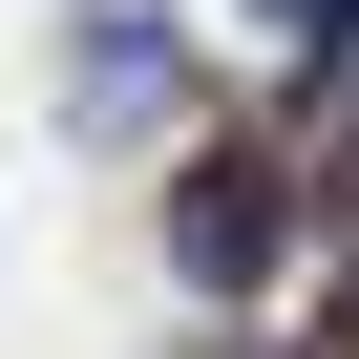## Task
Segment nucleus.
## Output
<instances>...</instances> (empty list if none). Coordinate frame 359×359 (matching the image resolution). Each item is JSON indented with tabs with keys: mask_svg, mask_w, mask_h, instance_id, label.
Masks as SVG:
<instances>
[{
	"mask_svg": "<svg viewBox=\"0 0 359 359\" xmlns=\"http://www.w3.org/2000/svg\"><path fill=\"white\" fill-rule=\"evenodd\" d=\"M296 233H317L296 148H191V169H169V275H191V296H275Z\"/></svg>",
	"mask_w": 359,
	"mask_h": 359,
	"instance_id": "obj_1",
	"label": "nucleus"
}]
</instances>
